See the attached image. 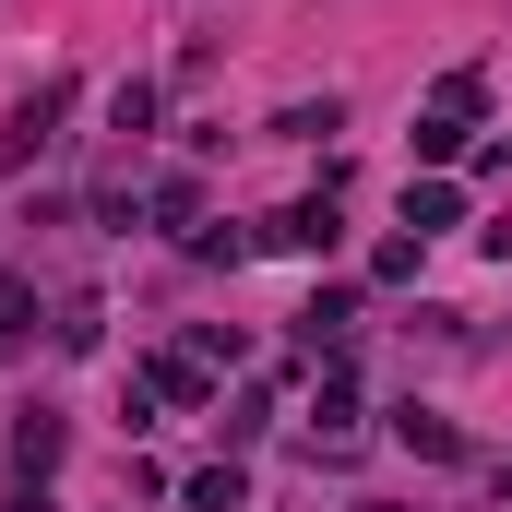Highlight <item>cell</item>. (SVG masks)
Instances as JSON below:
<instances>
[{
  "label": "cell",
  "instance_id": "obj_15",
  "mask_svg": "<svg viewBox=\"0 0 512 512\" xmlns=\"http://www.w3.org/2000/svg\"><path fill=\"white\" fill-rule=\"evenodd\" d=\"M262 417H274V382H251L239 405H227V417H215V429H227V441H262Z\"/></svg>",
  "mask_w": 512,
  "mask_h": 512
},
{
  "label": "cell",
  "instance_id": "obj_9",
  "mask_svg": "<svg viewBox=\"0 0 512 512\" xmlns=\"http://www.w3.org/2000/svg\"><path fill=\"white\" fill-rule=\"evenodd\" d=\"M143 215H155V227H179V239H191V227H203V179H191V167H167V179H155V191H143Z\"/></svg>",
  "mask_w": 512,
  "mask_h": 512
},
{
  "label": "cell",
  "instance_id": "obj_12",
  "mask_svg": "<svg viewBox=\"0 0 512 512\" xmlns=\"http://www.w3.org/2000/svg\"><path fill=\"white\" fill-rule=\"evenodd\" d=\"M251 251H262L251 227H191V262H227V274H239V262H251Z\"/></svg>",
  "mask_w": 512,
  "mask_h": 512
},
{
  "label": "cell",
  "instance_id": "obj_8",
  "mask_svg": "<svg viewBox=\"0 0 512 512\" xmlns=\"http://www.w3.org/2000/svg\"><path fill=\"white\" fill-rule=\"evenodd\" d=\"M48 465H60V417H48V405H24V417H12V477H24V489H48Z\"/></svg>",
  "mask_w": 512,
  "mask_h": 512
},
{
  "label": "cell",
  "instance_id": "obj_7",
  "mask_svg": "<svg viewBox=\"0 0 512 512\" xmlns=\"http://www.w3.org/2000/svg\"><path fill=\"white\" fill-rule=\"evenodd\" d=\"M393 441H405L417 465H453V453H465V429H453L441 405H393Z\"/></svg>",
  "mask_w": 512,
  "mask_h": 512
},
{
  "label": "cell",
  "instance_id": "obj_1",
  "mask_svg": "<svg viewBox=\"0 0 512 512\" xmlns=\"http://www.w3.org/2000/svg\"><path fill=\"white\" fill-rule=\"evenodd\" d=\"M262 251H286V262H334V239H346V215H334V191H298V203H274L251 227Z\"/></svg>",
  "mask_w": 512,
  "mask_h": 512
},
{
  "label": "cell",
  "instance_id": "obj_16",
  "mask_svg": "<svg viewBox=\"0 0 512 512\" xmlns=\"http://www.w3.org/2000/svg\"><path fill=\"white\" fill-rule=\"evenodd\" d=\"M0 334H36V286L24 274H0Z\"/></svg>",
  "mask_w": 512,
  "mask_h": 512
},
{
  "label": "cell",
  "instance_id": "obj_5",
  "mask_svg": "<svg viewBox=\"0 0 512 512\" xmlns=\"http://www.w3.org/2000/svg\"><path fill=\"white\" fill-rule=\"evenodd\" d=\"M465 227V191L453 179H405V239H453Z\"/></svg>",
  "mask_w": 512,
  "mask_h": 512
},
{
  "label": "cell",
  "instance_id": "obj_4",
  "mask_svg": "<svg viewBox=\"0 0 512 512\" xmlns=\"http://www.w3.org/2000/svg\"><path fill=\"white\" fill-rule=\"evenodd\" d=\"M310 441H322V453H346V441H358V382H346V358H322V393H310Z\"/></svg>",
  "mask_w": 512,
  "mask_h": 512
},
{
  "label": "cell",
  "instance_id": "obj_17",
  "mask_svg": "<svg viewBox=\"0 0 512 512\" xmlns=\"http://www.w3.org/2000/svg\"><path fill=\"white\" fill-rule=\"evenodd\" d=\"M489 489H501V501H512V453H501V465H489Z\"/></svg>",
  "mask_w": 512,
  "mask_h": 512
},
{
  "label": "cell",
  "instance_id": "obj_11",
  "mask_svg": "<svg viewBox=\"0 0 512 512\" xmlns=\"http://www.w3.org/2000/svg\"><path fill=\"white\" fill-rule=\"evenodd\" d=\"M465 143H477V120H441V108H429V120H417V167H429V179H441V167H453V155H465Z\"/></svg>",
  "mask_w": 512,
  "mask_h": 512
},
{
  "label": "cell",
  "instance_id": "obj_6",
  "mask_svg": "<svg viewBox=\"0 0 512 512\" xmlns=\"http://www.w3.org/2000/svg\"><path fill=\"white\" fill-rule=\"evenodd\" d=\"M346 334H358V298H346V286H322V298L298 310V346H310V358H346Z\"/></svg>",
  "mask_w": 512,
  "mask_h": 512
},
{
  "label": "cell",
  "instance_id": "obj_3",
  "mask_svg": "<svg viewBox=\"0 0 512 512\" xmlns=\"http://www.w3.org/2000/svg\"><path fill=\"white\" fill-rule=\"evenodd\" d=\"M131 382L155 393V405H215V358H203V346H167V358H143Z\"/></svg>",
  "mask_w": 512,
  "mask_h": 512
},
{
  "label": "cell",
  "instance_id": "obj_13",
  "mask_svg": "<svg viewBox=\"0 0 512 512\" xmlns=\"http://www.w3.org/2000/svg\"><path fill=\"white\" fill-rule=\"evenodd\" d=\"M108 131L143 143V131H155V84H120V96H108Z\"/></svg>",
  "mask_w": 512,
  "mask_h": 512
},
{
  "label": "cell",
  "instance_id": "obj_14",
  "mask_svg": "<svg viewBox=\"0 0 512 512\" xmlns=\"http://www.w3.org/2000/svg\"><path fill=\"white\" fill-rule=\"evenodd\" d=\"M251 501V489H239V465H203V477H191V512H239Z\"/></svg>",
  "mask_w": 512,
  "mask_h": 512
},
{
  "label": "cell",
  "instance_id": "obj_2",
  "mask_svg": "<svg viewBox=\"0 0 512 512\" xmlns=\"http://www.w3.org/2000/svg\"><path fill=\"white\" fill-rule=\"evenodd\" d=\"M72 108H84V84H72V72H48V84H36V96L12 108V131H0V155H12V167H36V155L60 143V120H72Z\"/></svg>",
  "mask_w": 512,
  "mask_h": 512
},
{
  "label": "cell",
  "instance_id": "obj_10",
  "mask_svg": "<svg viewBox=\"0 0 512 512\" xmlns=\"http://www.w3.org/2000/svg\"><path fill=\"white\" fill-rule=\"evenodd\" d=\"M48 334H60V358H96V346H108V310H96V298H60Z\"/></svg>",
  "mask_w": 512,
  "mask_h": 512
}]
</instances>
